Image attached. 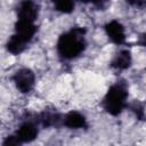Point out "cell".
I'll list each match as a JSON object with an SVG mask.
<instances>
[{"instance_id": "obj_5", "label": "cell", "mask_w": 146, "mask_h": 146, "mask_svg": "<svg viewBox=\"0 0 146 146\" xmlns=\"http://www.w3.org/2000/svg\"><path fill=\"white\" fill-rule=\"evenodd\" d=\"M63 116L56 110H43L34 116V120L42 128H58L63 125Z\"/></svg>"}, {"instance_id": "obj_2", "label": "cell", "mask_w": 146, "mask_h": 146, "mask_svg": "<svg viewBox=\"0 0 146 146\" xmlns=\"http://www.w3.org/2000/svg\"><path fill=\"white\" fill-rule=\"evenodd\" d=\"M129 87L124 80H117L107 90L103 99V108L112 116L120 115L128 107Z\"/></svg>"}, {"instance_id": "obj_12", "label": "cell", "mask_w": 146, "mask_h": 146, "mask_svg": "<svg viewBox=\"0 0 146 146\" xmlns=\"http://www.w3.org/2000/svg\"><path fill=\"white\" fill-rule=\"evenodd\" d=\"M128 107L131 110V112L136 115V117L138 120H146L145 119V110H144V105L138 102V100H135L132 102L131 104H128Z\"/></svg>"}, {"instance_id": "obj_10", "label": "cell", "mask_w": 146, "mask_h": 146, "mask_svg": "<svg viewBox=\"0 0 146 146\" xmlns=\"http://www.w3.org/2000/svg\"><path fill=\"white\" fill-rule=\"evenodd\" d=\"M26 47H27V44L24 41H22L19 38H17L16 35H14V34L7 40V43H6V49L11 55L22 54L26 49Z\"/></svg>"}, {"instance_id": "obj_14", "label": "cell", "mask_w": 146, "mask_h": 146, "mask_svg": "<svg viewBox=\"0 0 146 146\" xmlns=\"http://www.w3.org/2000/svg\"><path fill=\"white\" fill-rule=\"evenodd\" d=\"M80 2H83V3H92L94 6H96L97 8H105L106 3H107V0H79Z\"/></svg>"}, {"instance_id": "obj_3", "label": "cell", "mask_w": 146, "mask_h": 146, "mask_svg": "<svg viewBox=\"0 0 146 146\" xmlns=\"http://www.w3.org/2000/svg\"><path fill=\"white\" fill-rule=\"evenodd\" d=\"M16 89L22 94H29L33 90L35 84V74L29 67H21L11 76Z\"/></svg>"}, {"instance_id": "obj_4", "label": "cell", "mask_w": 146, "mask_h": 146, "mask_svg": "<svg viewBox=\"0 0 146 146\" xmlns=\"http://www.w3.org/2000/svg\"><path fill=\"white\" fill-rule=\"evenodd\" d=\"M38 125L39 124L34 119H26L25 121H23L14 133L18 144L22 145V144L32 143L39 135Z\"/></svg>"}, {"instance_id": "obj_11", "label": "cell", "mask_w": 146, "mask_h": 146, "mask_svg": "<svg viewBox=\"0 0 146 146\" xmlns=\"http://www.w3.org/2000/svg\"><path fill=\"white\" fill-rule=\"evenodd\" d=\"M50 1L54 5L55 10L62 14H71L75 7L74 0H50Z\"/></svg>"}, {"instance_id": "obj_9", "label": "cell", "mask_w": 146, "mask_h": 146, "mask_svg": "<svg viewBox=\"0 0 146 146\" xmlns=\"http://www.w3.org/2000/svg\"><path fill=\"white\" fill-rule=\"evenodd\" d=\"M132 64V55L129 49L120 50L111 60L110 66L115 71H125Z\"/></svg>"}, {"instance_id": "obj_1", "label": "cell", "mask_w": 146, "mask_h": 146, "mask_svg": "<svg viewBox=\"0 0 146 146\" xmlns=\"http://www.w3.org/2000/svg\"><path fill=\"white\" fill-rule=\"evenodd\" d=\"M87 30L81 26H74L63 32L57 40L56 49L58 56L64 60H72L81 56L87 48Z\"/></svg>"}, {"instance_id": "obj_13", "label": "cell", "mask_w": 146, "mask_h": 146, "mask_svg": "<svg viewBox=\"0 0 146 146\" xmlns=\"http://www.w3.org/2000/svg\"><path fill=\"white\" fill-rule=\"evenodd\" d=\"M125 2L133 8L146 9V0H125Z\"/></svg>"}, {"instance_id": "obj_7", "label": "cell", "mask_w": 146, "mask_h": 146, "mask_svg": "<svg viewBox=\"0 0 146 146\" xmlns=\"http://www.w3.org/2000/svg\"><path fill=\"white\" fill-rule=\"evenodd\" d=\"M39 6L34 0H21L17 7V19L34 22L38 19Z\"/></svg>"}, {"instance_id": "obj_8", "label": "cell", "mask_w": 146, "mask_h": 146, "mask_svg": "<svg viewBox=\"0 0 146 146\" xmlns=\"http://www.w3.org/2000/svg\"><path fill=\"white\" fill-rule=\"evenodd\" d=\"M63 125L67 129H87L88 122L86 116L78 111H70L63 116Z\"/></svg>"}, {"instance_id": "obj_6", "label": "cell", "mask_w": 146, "mask_h": 146, "mask_svg": "<svg viewBox=\"0 0 146 146\" xmlns=\"http://www.w3.org/2000/svg\"><path fill=\"white\" fill-rule=\"evenodd\" d=\"M104 30H105V33L108 36V39L114 44L121 46V44L125 43V39H127L125 29H124L123 24L120 23L119 21L112 19V21L107 22L104 25Z\"/></svg>"}, {"instance_id": "obj_15", "label": "cell", "mask_w": 146, "mask_h": 146, "mask_svg": "<svg viewBox=\"0 0 146 146\" xmlns=\"http://www.w3.org/2000/svg\"><path fill=\"white\" fill-rule=\"evenodd\" d=\"M137 44L146 48V32L139 35V39H138V41H137Z\"/></svg>"}]
</instances>
